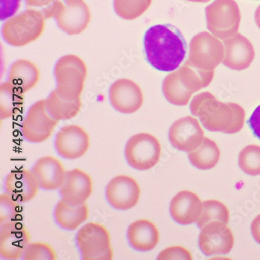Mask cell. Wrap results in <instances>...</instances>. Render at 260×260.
<instances>
[{"mask_svg":"<svg viewBox=\"0 0 260 260\" xmlns=\"http://www.w3.org/2000/svg\"><path fill=\"white\" fill-rule=\"evenodd\" d=\"M251 231L255 242L260 245V214L258 215L252 221Z\"/></svg>","mask_w":260,"mask_h":260,"instance_id":"74e56055","label":"cell"},{"mask_svg":"<svg viewBox=\"0 0 260 260\" xmlns=\"http://www.w3.org/2000/svg\"><path fill=\"white\" fill-rule=\"evenodd\" d=\"M208 30L222 40L230 39L240 27V9L235 0H214L205 10Z\"/></svg>","mask_w":260,"mask_h":260,"instance_id":"52a82bcc","label":"cell"},{"mask_svg":"<svg viewBox=\"0 0 260 260\" xmlns=\"http://www.w3.org/2000/svg\"><path fill=\"white\" fill-rule=\"evenodd\" d=\"M196 193L183 190L173 197L170 213L176 223L190 225L197 223L203 212V204Z\"/></svg>","mask_w":260,"mask_h":260,"instance_id":"ffe728a7","label":"cell"},{"mask_svg":"<svg viewBox=\"0 0 260 260\" xmlns=\"http://www.w3.org/2000/svg\"><path fill=\"white\" fill-rule=\"evenodd\" d=\"M106 196L114 209L128 210L140 200L141 188L135 178L128 175H118L108 183Z\"/></svg>","mask_w":260,"mask_h":260,"instance_id":"2e32d148","label":"cell"},{"mask_svg":"<svg viewBox=\"0 0 260 260\" xmlns=\"http://www.w3.org/2000/svg\"><path fill=\"white\" fill-rule=\"evenodd\" d=\"M238 164L248 175H260V145H247L238 155Z\"/></svg>","mask_w":260,"mask_h":260,"instance_id":"4dcf8cb0","label":"cell"},{"mask_svg":"<svg viewBox=\"0 0 260 260\" xmlns=\"http://www.w3.org/2000/svg\"><path fill=\"white\" fill-rule=\"evenodd\" d=\"M127 237L131 246L139 252L153 250L160 240V233L157 226L146 219L133 222L129 226Z\"/></svg>","mask_w":260,"mask_h":260,"instance_id":"603a6c76","label":"cell"},{"mask_svg":"<svg viewBox=\"0 0 260 260\" xmlns=\"http://www.w3.org/2000/svg\"><path fill=\"white\" fill-rule=\"evenodd\" d=\"M32 171L40 188L47 191L60 188L66 178L67 171L63 162L52 155L40 158L33 167Z\"/></svg>","mask_w":260,"mask_h":260,"instance_id":"7402d4cb","label":"cell"},{"mask_svg":"<svg viewBox=\"0 0 260 260\" xmlns=\"http://www.w3.org/2000/svg\"><path fill=\"white\" fill-rule=\"evenodd\" d=\"M24 94L9 81L0 85V118L7 120L20 113L24 107Z\"/></svg>","mask_w":260,"mask_h":260,"instance_id":"4316f807","label":"cell"},{"mask_svg":"<svg viewBox=\"0 0 260 260\" xmlns=\"http://www.w3.org/2000/svg\"><path fill=\"white\" fill-rule=\"evenodd\" d=\"M92 192V178L88 173L79 168L67 171L64 182L60 188L62 199L78 206L86 203Z\"/></svg>","mask_w":260,"mask_h":260,"instance_id":"d6986e66","label":"cell"},{"mask_svg":"<svg viewBox=\"0 0 260 260\" xmlns=\"http://www.w3.org/2000/svg\"><path fill=\"white\" fill-rule=\"evenodd\" d=\"M148 63L158 71L169 72L179 68L187 55V43L177 27L171 24L151 27L144 36Z\"/></svg>","mask_w":260,"mask_h":260,"instance_id":"6da1fadb","label":"cell"},{"mask_svg":"<svg viewBox=\"0 0 260 260\" xmlns=\"http://www.w3.org/2000/svg\"><path fill=\"white\" fill-rule=\"evenodd\" d=\"M77 243L84 260H112L113 249L111 236L107 228L91 222L78 231Z\"/></svg>","mask_w":260,"mask_h":260,"instance_id":"ba28073f","label":"cell"},{"mask_svg":"<svg viewBox=\"0 0 260 260\" xmlns=\"http://www.w3.org/2000/svg\"><path fill=\"white\" fill-rule=\"evenodd\" d=\"M59 122L48 112L46 100H39L29 109L23 122V135L28 142L41 143L51 137Z\"/></svg>","mask_w":260,"mask_h":260,"instance_id":"8fae6325","label":"cell"},{"mask_svg":"<svg viewBox=\"0 0 260 260\" xmlns=\"http://www.w3.org/2000/svg\"><path fill=\"white\" fill-rule=\"evenodd\" d=\"M224 56V44L221 41L213 35L203 31L191 39L186 63L200 74L206 88L211 84L215 69L223 62Z\"/></svg>","mask_w":260,"mask_h":260,"instance_id":"3957f363","label":"cell"},{"mask_svg":"<svg viewBox=\"0 0 260 260\" xmlns=\"http://www.w3.org/2000/svg\"><path fill=\"white\" fill-rule=\"evenodd\" d=\"M225 56L223 65L235 71L249 68L255 59L253 45L243 35L236 34L224 40Z\"/></svg>","mask_w":260,"mask_h":260,"instance_id":"ac0fdd59","label":"cell"},{"mask_svg":"<svg viewBox=\"0 0 260 260\" xmlns=\"http://www.w3.org/2000/svg\"><path fill=\"white\" fill-rule=\"evenodd\" d=\"M21 0H1L0 18L1 20L12 17L18 11Z\"/></svg>","mask_w":260,"mask_h":260,"instance_id":"e575fe53","label":"cell"},{"mask_svg":"<svg viewBox=\"0 0 260 260\" xmlns=\"http://www.w3.org/2000/svg\"><path fill=\"white\" fill-rule=\"evenodd\" d=\"M30 240L31 235L24 223L19 220L7 222L1 225L0 255L5 259H20Z\"/></svg>","mask_w":260,"mask_h":260,"instance_id":"4fadbf2b","label":"cell"},{"mask_svg":"<svg viewBox=\"0 0 260 260\" xmlns=\"http://www.w3.org/2000/svg\"><path fill=\"white\" fill-rule=\"evenodd\" d=\"M201 216L197 221L198 228H203L205 225L213 221H220L228 224L230 213L226 205L216 200H209L203 202Z\"/></svg>","mask_w":260,"mask_h":260,"instance_id":"f1b7e54d","label":"cell"},{"mask_svg":"<svg viewBox=\"0 0 260 260\" xmlns=\"http://www.w3.org/2000/svg\"><path fill=\"white\" fill-rule=\"evenodd\" d=\"M152 0H114L116 14L122 19L135 20L145 14L152 4Z\"/></svg>","mask_w":260,"mask_h":260,"instance_id":"f546056e","label":"cell"},{"mask_svg":"<svg viewBox=\"0 0 260 260\" xmlns=\"http://www.w3.org/2000/svg\"><path fill=\"white\" fill-rule=\"evenodd\" d=\"M109 97L113 108L125 114L138 111L144 102L143 92L140 87L128 78H121L113 82Z\"/></svg>","mask_w":260,"mask_h":260,"instance_id":"e0dca14e","label":"cell"},{"mask_svg":"<svg viewBox=\"0 0 260 260\" xmlns=\"http://www.w3.org/2000/svg\"><path fill=\"white\" fill-rule=\"evenodd\" d=\"M159 260H191L193 259L192 254L188 248L180 245L168 247L158 255Z\"/></svg>","mask_w":260,"mask_h":260,"instance_id":"836d02e7","label":"cell"},{"mask_svg":"<svg viewBox=\"0 0 260 260\" xmlns=\"http://www.w3.org/2000/svg\"><path fill=\"white\" fill-rule=\"evenodd\" d=\"M204 131L197 119L186 116L176 120L169 131V140L173 147L190 152L200 147L204 139Z\"/></svg>","mask_w":260,"mask_h":260,"instance_id":"9a60e30c","label":"cell"},{"mask_svg":"<svg viewBox=\"0 0 260 260\" xmlns=\"http://www.w3.org/2000/svg\"><path fill=\"white\" fill-rule=\"evenodd\" d=\"M21 213V207L18 201L8 193L0 196V224L8 221L18 220Z\"/></svg>","mask_w":260,"mask_h":260,"instance_id":"d6a6232c","label":"cell"},{"mask_svg":"<svg viewBox=\"0 0 260 260\" xmlns=\"http://www.w3.org/2000/svg\"><path fill=\"white\" fill-rule=\"evenodd\" d=\"M54 74L56 90L61 96L68 100L81 99L88 75L85 61L76 55H66L57 61Z\"/></svg>","mask_w":260,"mask_h":260,"instance_id":"5b68a950","label":"cell"},{"mask_svg":"<svg viewBox=\"0 0 260 260\" xmlns=\"http://www.w3.org/2000/svg\"><path fill=\"white\" fill-rule=\"evenodd\" d=\"M220 155L221 152L217 144L208 137H204L200 147L188 152L190 162L200 170L213 169L220 160Z\"/></svg>","mask_w":260,"mask_h":260,"instance_id":"83f0119b","label":"cell"},{"mask_svg":"<svg viewBox=\"0 0 260 260\" xmlns=\"http://www.w3.org/2000/svg\"><path fill=\"white\" fill-rule=\"evenodd\" d=\"M200 74L185 64L170 73L162 82V93L166 100L175 106L188 105L194 93L204 88Z\"/></svg>","mask_w":260,"mask_h":260,"instance_id":"8992f818","label":"cell"},{"mask_svg":"<svg viewBox=\"0 0 260 260\" xmlns=\"http://www.w3.org/2000/svg\"><path fill=\"white\" fill-rule=\"evenodd\" d=\"M235 237L226 223L213 221L201 228L199 247L206 256L226 255L232 250Z\"/></svg>","mask_w":260,"mask_h":260,"instance_id":"7c38bea8","label":"cell"},{"mask_svg":"<svg viewBox=\"0 0 260 260\" xmlns=\"http://www.w3.org/2000/svg\"><path fill=\"white\" fill-rule=\"evenodd\" d=\"M58 0L55 4L54 17L58 27L70 36L81 34L91 20V13L84 0Z\"/></svg>","mask_w":260,"mask_h":260,"instance_id":"30bf717a","label":"cell"},{"mask_svg":"<svg viewBox=\"0 0 260 260\" xmlns=\"http://www.w3.org/2000/svg\"><path fill=\"white\" fill-rule=\"evenodd\" d=\"M24 260H56L57 254L54 248L46 242L29 244L23 255Z\"/></svg>","mask_w":260,"mask_h":260,"instance_id":"1f68e13d","label":"cell"},{"mask_svg":"<svg viewBox=\"0 0 260 260\" xmlns=\"http://www.w3.org/2000/svg\"><path fill=\"white\" fill-rule=\"evenodd\" d=\"M162 145L157 138L147 132L135 134L127 141L125 156L129 165L139 171H147L160 161Z\"/></svg>","mask_w":260,"mask_h":260,"instance_id":"9c48e42d","label":"cell"},{"mask_svg":"<svg viewBox=\"0 0 260 260\" xmlns=\"http://www.w3.org/2000/svg\"><path fill=\"white\" fill-rule=\"evenodd\" d=\"M46 20L42 10L27 9L4 23L3 37L10 46L16 47L27 46L43 35Z\"/></svg>","mask_w":260,"mask_h":260,"instance_id":"277c9868","label":"cell"},{"mask_svg":"<svg viewBox=\"0 0 260 260\" xmlns=\"http://www.w3.org/2000/svg\"><path fill=\"white\" fill-rule=\"evenodd\" d=\"M54 216L56 223L61 228L66 230H76L88 220L89 208L86 203L75 206L62 199L56 205Z\"/></svg>","mask_w":260,"mask_h":260,"instance_id":"d4e9b609","label":"cell"},{"mask_svg":"<svg viewBox=\"0 0 260 260\" xmlns=\"http://www.w3.org/2000/svg\"><path fill=\"white\" fill-rule=\"evenodd\" d=\"M91 145L88 132L81 126L70 124L58 132L55 146L58 153L67 159H77L88 152Z\"/></svg>","mask_w":260,"mask_h":260,"instance_id":"5bb4252c","label":"cell"},{"mask_svg":"<svg viewBox=\"0 0 260 260\" xmlns=\"http://www.w3.org/2000/svg\"><path fill=\"white\" fill-rule=\"evenodd\" d=\"M40 79V71L32 61L19 59L10 67L8 81L21 92L36 88Z\"/></svg>","mask_w":260,"mask_h":260,"instance_id":"cb8c5ba5","label":"cell"},{"mask_svg":"<svg viewBox=\"0 0 260 260\" xmlns=\"http://www.w3.org/2000/svg\"><path fill=\"white\" fill-rule=\"evenodd\" d=\"M255 24L258 26V28L260 29V5L258 6V8L255 10Z\"/></svg>","mask_w":260,"mask_h":260,"instance_id":"f35d334b","label":"cell"},{"mask_svg":"<svg viewBox=\"0 0 260 260\" xmlns=\"http://www.w3.org/2000/svg\"><path fill=\"white\" fill-rule=\"evenodd\" d=\"M39 188L36 174L26 168L11 171L6 178V191L20 203L32 200L37 196Z\"/></svg>","mask_w":260,"mask_h":260,"instance_id":"44dd1931","label":"cell"},{"mask_svg":"<svg viewBox=\"0 0 260 260\" xmlns=\"http://www.w3.org/2000/svg\"><path fill=\"white\" fill-rule=\"evenodd\" d=\"M190 110L210 132L238 133L245 124V112L242 106L232 102L223 103L209 91L196 95Z\"/></svg>","mask_w":260,"mask_h":260,"instance_id":"7a4b0ae2","label":"cell"},{"mask_svg":"<svg viewBox=\"0 0 260 260\" xmlns=\"http://www.w3.org/2000/svg\"><path fill=\"white\" fill-rule=\"evenodd\" d=\"M248 123L252 133L255 135V137L260 139V105L255 109Z\"/></svg>","mask_w":260,"mask_h":260,"instance_id":"d590c367","label":"cell"},{"mask_svg":"<svg viewBox=\"0 0 260 260\" xmlns=\"http://www.w3.org/2000/svg\"><path fill=\"white\" fill-rule=\"evenodd\" d=\"M57 0H26L29 7H37L45 10L56 4Z\"/></svg>","mask_w":260,"mask_h":260,"instance_id":"8d00e7d4","label":"cell"},{"mask_svg":"<svg viewBox=\"0 0 260 260\" xmlns=\"http://www.w3.org/2000/svg\"><path fill=\"white\" fill-rule=\"evenodd\" d=\"M186 1H188V2H193V3H207L210 0H186Z\"/></svg>","mask_w":260,"mask_h":260,"instance_id":"ab89813d","label":"cell"},{"mask_svg":"<svg viewBox=\"0 0 260 260\" xmlns=\"http://www.w3.org/2000/svg\"><path fill=\"white\" fill-rule=\"evenodd\" d=\"M46 108L50 115L59 120H71L81 111L82 103L81 99L68 100L61 96L56 90L52 91L46 100Z\"/></svg>","mask_w":260,"mask_h":260,"instance_id":"484cf974","label":"cell"}]
</instances>
